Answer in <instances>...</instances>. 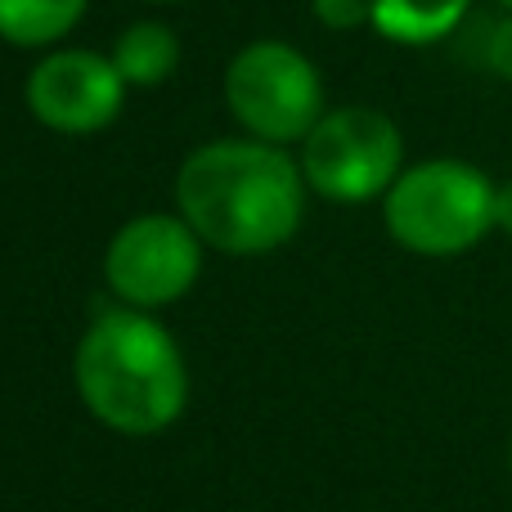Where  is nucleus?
Segmentation results:
<instances>
[{
	"label": "nucleus",
	"instance_id": "1",
	"mask_svg": "<svg viewBox=\"0 0 512 512\" xmlns=\"http://www.w3.org/2000/svg\"><path fill=\"white\" fill-rule=\"evenodd\" d=\"M301 162L279 144L212 140L180 162L176 207L207 248L225 256H261L297 234L306 216Z\"/></svg>",
	"mask_w": 512,
	"mask_h": 512
},
{
	"label": "nucleus",
	"instance_id": "2",
	"mask_svg": "<svg viewBox=\"0 0 512 512\" xmlns=\"http://www.w3.org/2000/svg\"><path fill=\"white\" fill-rule=\"evenodd\" d=\"M72 373L81 405L122 436H158L185 414V355L149 310H99L77 342Z\"/></svg>",
	"mask_w": 512,
	"mask_h": 512
},
{
	"label": "nucleus",
	"instance_id": "3",
	"mask_svg": "<svg viewBox=\"0 0 512 512\" xmlns=\"http://www.w3.org/2000/svg\"><path fill=\"white\" fill-rule=\"evenodd\" d=\"M387 234L414 256H459L495 230V180L459 158L405 167L382 198Z\"/></svg>",
	"mask_w": 512,
	"mask_h": 512
},
{
	"label": "nucleus",
	"instance_id": "4",
	"mask_svg": "<svg viewBox=\"0 0 512 512\" xmlns=\"http://www.w3.org/2000/svg\"><path fill=\"white\" fill-rule=\"evenodd\" d=\"M225 104L234 122L265 144H301L324 117L319 68L288 41H252L225 68Z\"/></svg>",
	"mask_w": 512,
	"mask_h": 512
},
{
	"label": "nucleus",
	"instance_id": "5",
	"mask_svg": "<svg viewBox=\"0 0 512 512\" xmlns=\"http://www.w3.org/2000/svg\"><path fill=\"white\" fill-rule=\"evenodd\" d=\"M301 176L328 203H369L387 198L400 180L405 140L387 113L369 104L333 108L301 140Z\"/></svg>",
	"mask_w": 512,
	"mask_h": 512
},
{
	"label": "nucleus",
	"instance_id": "6",
	"mask_svg": "<svg viewBox=\"0 0 512 512\" xmlns=\"http://www.w3.org/2000/svg\"><path fill=\"white\" fill-rule=\"evenodd\" d=\"M203 274V239L185 216L144 212L113 234L104 252V279L122 306L158 310L180 301Z\"/></svg>",
	"mask_w": 512,
	"mask_h": 512
},
{
	"label": "nucleus",
	"instance_id": "7",
	"mask_svg": "<svg viewBox=\"0 0 512 512\" xmlns=\"http://www.w3.org/2000/svg\"><path fill=\"white\" fill-rule=\"evenodd\" d=\"M126 99V81L99 50H54L27 77V113L59 135L104 131Z\"/></svg>",
	"mask_w": 512,
	"mask_h": 512
},
{
	"label": "nucleus",
	"instance_id": "8",
	"mask_svg": "<svg viewBox=\"0 0 512 512\" xmlns=\"http://www.w3.org/2000/svg\"><path fill=\"white\" fill-rule=\"evenodd\" d=\"M472 0H373V27L396 45L445 41L463 23Z\"/></svg>",
	"mask_w": 512,
	"mask_h": 512
},
{
	"label": "nucleus",
	"instance_id": "9",
	"mask_svg": "<svg viewBox=\"0 0 512 512\" xmlns=\"http://www.w3.org/2000/svg\"><path fill=\"white\" fill-rule=\"evenodd\" d=\"M113 68L122 72L126 86H162V81L176 72L180 63V41L176 32H171L167 23H153V18H144V23H131L122 36H117L113 45Z\"/></svg>",
	"mask_w": 512,
	"mask_h": 512
},
{
	"label": "nucleus",
	"instance_id": "10",
	"mask_svg": "<svg viewBox=\"0 0 512 512\" xmlns=\"http://www.w3.org/2000/svg\"><path fill=\"white\" fill-rule=\"evenodd\" d=\"M90 0H0V41L45 50L81 23Z\"/></svg>",
	"mask_w": 512,
	"mask_h": 512
},
{
	"label": "nucleus",
	"instance_id": "11",
	"mask_svg": "<svg viewBox=\"0 0 512 512\" xmlns=\"http://www.w3.org/2000/svg\"><path fill=\"white\" fill-rule=\"evenodd\" d=\"M310 14L333 32H351V27L373 23V0H310Z\"/></svg>",
	"mask_w": 512,
	"mask_h": 512
},
{
	"label": "nucleus",
	"instance_id": "12",
	"mask_svg": "<svg viewBox=\"0 0 512 512\" xmlns=\"http://www.w3.org/2000/svg\"><path fill=\"white\" fill-rule=\"evenodd\" d=\"M481 63L495 72L499 81H512V14L499 18L486 32V45H481Z\"/></svg>",
	"mask_w": 512,
	"mask_h": 512
},
{
	"label": "nucleus",
	"instance_id": "13",
	"mask_svg": "<svg viewBox=\"0 0 512 512\" xmlns=\"http://www.w3.org/2000/svg\"><path fill=\"white\" fill-rule=\"evenodd\" d=\"M495 230H504L512 239V180L495 185Z\"/></svg>",
	"mask_w": 512,
	"mask_h": 512
},
{
	"label": "nucleus",
	"instance_id": "14",
	"mask_svg": "<svg viewBox=\"0 0 512 512\" xmlns=\"http://www.w3.org/2000/svg\"><path fill=\"white\" fill-rule=\"evenodd\" d=\"M508 477H512V445H508Z\"/></svg>",
	"mask_w": 512,
	"mask_h": 512
},
{
	"label": "nucleus",
	"instance_id": "15",
	"mask_svg": "<svg viewBox=\"0 0 512 512\" xmlns=\"http://www.w3.org/2000/svg\"><path fill=\"white\" fill-rule=\"evenodd\" d=\"M499 5H504V9H508V14H512V0H499Z\"/></svg>",
	"mask_w": 512,
	"mask_h": 512
},
{
	"label": "nucleus",
	"instance_id": "16",
	"mask_svg": "<svg viewBox=\"0 0 512 512\" xmlns=\"http://www.w3.org/2000/svg\"><path fill=\"white\" fill-rule=\"evenodd\" d=\"M153 5H171V0H153Z\"/></svg>",
	"mask_w": 512,
	"mask_h": 512
}]
</instances>
